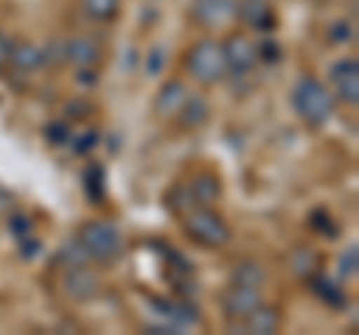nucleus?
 I'll use <instances>...</instances> for the list:
<instances>
[{"label": "nucleus", "instance_id": "nucleus-1", "mask_svg": "<svg viewBox=\"0 0 359 335\" xmlns=\"http://www.w3.org/2000/svg\"><path fill=\"white\" fill-rule=\"evenodd\" d=\"M290 105H294L297 117L311 129H320L335 117V102L332 87L323 84L318 75H302L294 84V93H290Z\"/></svg>", "mask_w": 359, "mask_h": 335}, {"label": "nucleus", "instance_id": "nucleus-2", "mask_svg": "<svg viewBox=\"0 0 359 335\" xmlns=\"http://www.w3.org/2000/svg\"><path fill=\"white\" fill-rule=\"evenodd\" d=\"M75 240L81 242V249L90 254V261L96 264H114L123 249H126V237L111 219H90L78 228Z\"/></svg>", "mask_w": 359, "mask_h": 335}, {"label": "nucleus", "instance_id": "nucleus-3", "mask_svg": "<svg viewBox=\"0 0 359 335\" xmlns=\"http://www.w3.org/2000/svg\"><path fill=\"white\" fill-rule=\"evenodd\" d=\"M180 221H183L186 237L198 245H204V249H224V245L233 240L231 225L212 207L192 204L189 210L180 213Z\"/></svg>", "mask_w": 359, "mask_h": 335}, {"label": "nucleus", "instance_id": "nucleus-4", "mask_svg": "<svg viewBox=\"0 0 359 335\" xmlns=\"http://www.w3.org/2000/svg\"><path fill=\"white\" fill-rule=\"evenodd\" d=\"M186 72L189 78H195L201 87H216L228 78V63H224L222 54V42L219 39H198L186 54Z\"/></svg>", "mask_w": 359, "mask_h": 335}, {"label": "nucleus", "instance_id": "nucleus-5", "mask_svg": "<svg viewBox=\"0 0 359 335\" xmlns=\"http://www.w3.org/2000/svg\"><path fill=\"white\" fill-rule=\"evenodd\" d=\"M222 54H224V63H228V75H249L261 63L257 60V42L243 30L231 33L222 42Z\"/></svg>", "mask_w": 359, "mask_h": 335}, {"label": "nucleus", "instance_id": "nucleus-6", "mask_svg": "<svg viewBox=\"0 0 359 335\" xmlns=\"http://www.w3.org/2000/svg\"><path fill=\"white\" fill-rule=\"evenodd\" d=\"M63 294L75 299V303H93V299L102 294V275H99L90 264H81V266H72V270L63 273Z\"/></svg>", "mask_w": 359, "mask_h": 335}, {"label": "nucleus", "instance_id": "nucleus-7", "mask_svg": "<svg viewBox=\"0 0 359 335\" xmlns=\"http://www.w3.org/2000/svg\"><path fill=\"white\" fill-rule=\"evenodd\" d=\"M330 81L335 87L332 90L335 102L351 105V108L359 105V63H356V57H344L335 63L330 72Z\"/></svg>", "mask_w": 359, "mask_h": 335}, {"label": "nucleus", "instance_id": "nucleus-8", "mask_svg": "<svg viewBox=\"0 0 359 335\" xmlns=\"http://www.w3.org/2000/svg\"><path fill=\"white\" fill-rule=\"evenodd\" d=\"M237 21L245 30L269 33L276 30L278 15L273 9V0H237Z\"/></svg>", "mask_w": 359, "mask_h": 335}, {"label": "nucleus", "instance_id": "nucleus-9", "mask_svg": "<svg viewBox=\"0 0 359 335\" xmlns=\"http://www.w3.org/2000/svg\"><path fill=\"white\" fill-rule=\"evenodd\" d=\"M264 303L261 287H249V285H231L228 294L222 296V311L228 320L243 323L245 317L252 315V308H257Z\"/></svg>", "mask_w": 359, "mask_h": 335}, {"label": "nucleus", "instance_id": "nucleus-10", "mask_svg": "<svg viewBox=\"0 0 359 335\" xmlns=\"http://www.w3.org/2000/svg\"><path fill=\"white\" fill-rule=\"evenodd\" d=\"M192 18L201 27H224L237 18V0H195Z\"/></svg>", "mask_w": 359, "mask_h": 335}, {"label": "nucleus", "instance_id": "nucleus-11", "mask_svg": "<svg viewBox=\"0 0 359 335\" xmlns=\"http://www.w3.org/2000/svg\"><path fill=\"white\" fill-rule=\"evenodd\" d=\"M186 99H189L186 84L180 81V78H171V81H165L159 87V93H156V99H153V114L162 117V120H174L180 114V108H183Z\"/></svg>", "mask_w": 359, "mask_h": 335}, {"label": "nucleus", "instance_id": "nucleus-12", "mask_svg": "<svg viewBox=\"0 0 359 335\" xmlns=\"http://www.w3.org/2000/svg\"><path fill=\"white\" fill-rule=\"evenodd\" d=\"M66 63L75 69H96L102 63V46L90 36L66 39Z\"/></svg>", "mask_w": 359, "mask_h": 335}, {"label": "nucleus", "instance_id": "nucleus-13", "mask_svg": "<svg viewBox=\"0 0 359 335\" xmlns=\"http://www.w3.org/2000/svg\"><path fill=\"white\" fill-rule=\"evenodd\" d=\"M9 69L21 72V75H36L45 69V60H42V46L36 42H13V54H9Z\"/></svg>", "mask_w": 359, "mask_h": 335}, {"label": "nucleus", "instance_id": "nucleus-14", "mask_svg": "<svg viewBox=\"0 0 359 335\" xmlns=\"http://www.w3.org/2000/svg\"><path fill=\"white\" fill-rule=\"evenodd\" d=\"M243 329L255 332V335H273V332L282 329V311H278V306L261 303L257 308H252L249 317L243 320Z\"/></svg>", "mask_w": 359, "mask_h": 335}, {"label": "nucleus", "instance_id": "nucleus-15", "mask_svg": "<svg viewBox=\"0 0 359 335\" xmlns=\"http://www.w3.org/2000/svg\"><path fill=\"white\" fill-rule=\"evenodd\" d=\"M174 120H177V126L183 132H198L210 120V102L204 96H189Z\"/></svg>", "mask_w": 359, "mask_h": 335}, {"label": "nucleus", "instance_id": "nucleus-16", "mask_svg": "<svg viewBox=\"0 0 359 335\" xmlns=\"http://www.w3.org/2000/svg\"><path fill=\"white\" fill-rule=\"evenodd\" d=\"M309 287L314 290V296H318L320 303H327L330 308H344L347 306V290H344V285L332 282V278H327V275L314 273L309 278Z\"/></svg>", "mask_w": 359, "mask_h": 335}, {"label": "nucleus", "instance_id": "nucleus-17", "mask_svg": "<svg viewBox=\"0 0 359 335\" xmlns=\"http://www.w3.org/2000/svg\"><path fill=\"white\" fill-rule=\"evenodd\" d=\"M189 198H192V204H201V207H212L216 200L222 198V180L216 174H198L192 186H189Z\"/></svg>", "mask_w": 359, "mask_h": 335}, {"label": "nucleus", "instance_id": "nucleus-18", "mask_svg": "<svg viewBox=\"0 0 359 335\" xmlns=\"http://www.w3.org/2000/svg\"><path fill=\"white\" fill-rule=\"evenodd\" d=\"M320 266H323V261L311 245H299V249L290 254V270H294V275L302 278V282H309L314 273H320Z\"/></svg>", "mask_w": 359, "mask_h": 335}, {"label": "nucleus", "instance_id": "nucleus-19", "mask_svg": "<svg viewBox=\"0 0 359 335\" xmlns=\"http://www.w3.org/2000/svg\"><path fill=\"white\" fill-rule=\"evenodd\" d=\"M81 13L90 18V21H99V25H111L120 9H123V0H78Z\"/></svg>", "mask_w": 359, "mask_h": 335}, {"label": "nucleus", "instance_id": "nucleus-20", "mask_svg": "<svg viewBox=\"0 0 359 335\" xmlns=\"http://www.w3.org/2000/svg\"><path fill=\"white\" fill-rule=\"evenodd\" d=\"M233 285H249V287H264L266 285V270L257 261H243L233 270Z\"/></svg>", "mask_w": 359, "mask_h": 335}, {"label": "nucleus", "instance_id": "nucleus-21", "mask_svg": "<svg viewBox=\"0 0 359 335\" xmlns=\"http://www.w3.org/2000/svg\"><path fill=\"white\" fill-rule=\"evenodd\" d=\"M54 261H57L60 266H63V270H72V266H81V264H90V254L81 249V242H78L75 237L69 240V242H66L63 245V249L57 252V258H54Z\"/></svg>", "mask_w": 359, "mask_h": 335}, {"label": "nucleus", "instance_id": "nucleus-22", "mask_svg": "<svg viewBox=\"0 0 359 335\" xmlns=\"http://www.w3.org/2000/svg\"><path fill=\"white\" fill-rule=\"evenodd\" d=\"M42 60H45V69L66 66V39H48V46H42Z\"/></svg>", "mask_w": 359, "mask_h": 335}, {"label": "nucleus", "instance_id": "nucleus-23", "mask_svg": "<svg viewBox=\"0 0 359 335\" xmlns=\"http://www.w3.org/2000/svg\"><path fill=\"white\" fill-rule=\"evenodd\" d=\"M356 39V30L353 25L347 18H339V21H332V27H330V42L332 46H347V42H353Z\"/></svg>", "mask_w": 359, "mask_h": 335}, {"label": "nucleus", "instance_id": "nucleus-24", "mask_svg": "<svg viewBox=\"0 0 359 335\" xmlns=\"http://www.w3.org/2000/svg\"><path fill=\"white\" fill-rule=\"evenodd\" d=\"M356 270H359V245L353 242L351 249H347V252L341 254L339 273H341V278H344V282H351V278H356Z\"/></svg>", "mask_w": 359, "mask_h": 335}, {"label": "nucleus", "instance_id": "nucleus-25", "mask_svg": "<svg viewBox=\"0 0 359 335\" xmlns=\"http://www.w3.org/2000/svg\"><path fill=\"white\" fill-rule=\"evenodd\" d=\"M257 60H261V63H276V60H282V48H278V42H273V39L257 42Z\"/></svg>", "mask_w": 359, "mask_h": 335}, {"label": "nucleus", "instance_id": "nucleus-26", "mask_svg": "<svg viewBox=\"0 0 359 335\" xmlns=\"http://www.w3.org/2000/svg\"><path fill=\"white\" fill-rule=\"evenodd\" d=\"M45 135H48L51 144H66V141H69V126H66V120H63V123L54 120L51 126L45 129Z\"/></svg>", "mask_w": 359, "mask_h": 335}, {"label": "nucleus", "instance_id": "nucleus-27", "mask_svg": "<svg viewBox=\"0 0 359 335\" xmlns=\"http://www.w3.org/2000/svg\"><path fill=\"white\" fill-rule=\"evenodd\" d=\"M311 225H318L320 231H323V228H327V233H330V240L335 237V233H339V228H335V225H332V221H330V213H327V210H314V213H311Z\"/></svg>", "mask_w": 359, "mask_h": 335}, {"label": "nucleus", "instance_id": "nucleus-28", "mask_svg": "<svg viewBox=\"0 0 359 335\" xmlns=\"http://www.w3.org/2000/svg\"><path fill=\"white\" fill-rule=\"evenodd\" d=\"M13 36H9V33H4L0 30V72L4 69H9V54H13Z\"/></svg>", "mask_w": 359, "mask_h": 335}, {"label": "nucleus", "instance_id": "nucleus-29", "mask_svg": "<svg viewBox=\"0 0 359 335\" xmlns=\"http://www.w3.org/2000/svg\"><path fill=\"white\" fill-rule=\"evenodd\" d=\"M90 111H93V108H90L84 99H78V102L66 105V120H84V114H90Z\"/></svg>", "mask_w": 359, "mask_h": 335}, {"label": "nucleus", "instance_id": "nucleus-30", "mask_svg": "<svg viewBox=\"0 0 359 335\" xmlns=\"http://www.w3.org/2000/svg\"><path fill=\"white\" fill-rule=\"evenodd\" d=\"M162 60H165V51H162V48H159V54H156V51L150 54V66H147V69H150V75L162 72V69H159V66H162Z\"/></svg>", "mask_w": 359, "mask_h": 335}]
</instances>
